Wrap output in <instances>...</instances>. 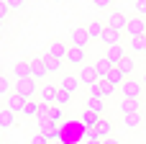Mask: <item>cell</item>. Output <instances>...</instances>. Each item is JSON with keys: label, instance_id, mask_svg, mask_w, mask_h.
<instances>
[{"label": "cell", "instance_id": "cell-1", "mask_svg": "<svg viewBox=\"0 0 146 144\" xmlns=\"http://www.w3.org/2000/svg\"><path fill=\"white\" fill-rule=\"evenodd\" d=\"M41 80H36V77H26V80H15L13 82V93H18V95H23V98H36L38 95V90H41V85H38Z\"/></svg>", "mask_w": 146, "mask_h": 144}, {"label": "cell", "instance_id": "cell-2", "mask_svg": "<svg viewBox=\"0 0 146 144\" xmlns=\"http://www.w3.org/2000/svg\"><path fill=\"white\" fill-rule=\"evenodd\" d=\"M121 93H123V98H133V100H141L146 93L144 82L141 80H133V77H126V82L121 85Z\"/></svg>", "mask_w": 146, "mask_h": 144}, {"label": "cell", "instance_id": "cell-3", "mask_svg": "<svg viewBox=\"0 0 146 144\" xmlns=\"http://www.w3.org/2000/svg\"><path fill=\"white\" fill-rule=\"evenodd\" d=\"M126 36L133 39V36H146V18L144 15H133L126 26Z\"/></svg>", "mask_w": 146, "mask_h": 144}, {"label": "cell", "instance_id": "cell-4", "mask_svg": "<svg viewBox=\"0 0 146 144\" xmlns=\"http://www.w3.org/2000/svg\"><path fill=\"white\" fill-rule=\"evenodd\" d=\"M69 39H72L74 46H87V44L92 41L90 33H87V26H72V28H69Z\"/></svg>", "mask_w": 146, "mask_h": 144}, {"label": "cell", "instance_id": "cell-5", "mask_svg": "<svg viewBox=\"0 0 146 144\" xmlns=\"http://www.w3.org/2000/svg\"><path fill=\"white\" fill-rule=\"evenodd\" d=\"M64 62L74 64V67H82V64H87L85 46H74V44H69V52H67V59H64Z\"/></svg>", "mask_w": 146, "mask_h": 144}, {"label": "cell", "instance_id": "cell-6", "mask_svg": "<svg viewBox=\"0 0 146 144\" xmlns=\"http://www.w3.org/2000/svg\"><path fill=\"white\" fill-rule=\"evenodd\" d=\"M128 21H131V18H128L126 13H121V10H110V13H108V18H105V23H108V26H113V28H118V31H123V33H126Z\"/></svg>", "mask_w": 146, "mask_h": 144}, {"label": "cell", "instance_id": "cell-7", "mask_svg": "<svg viewBox=\"0 0 146 144\" xmlns=\"http://www.w3.org/2000/svg\"><path fill=\"white\" fill-rule=\"evenodd\" d=\"M126 54H128V46H126L123 41H121V44H110V46H105V57H108L113 64H118Z\"/></svg>", "mask_w": 146, "mask_h": 144}, {"label": "cell", "instance_id": "cell-8", "mask_svg": "<svg viewBox=\"0 0 146 144\" xmlns=\"http://www.w3.org/2000/svg\"><path fill=\"white\" fill-rule=\"evenodd\" d=\"M77 75H80V80H82V85H87V88H90V85H95V82L100 80V75H98V70H95V64H82Z\"/></svg>", "mask_w": 146, "mask_h": 144}, {"label": "cell", "instance_id": "cell-9", "mask_svg": "<svg viewBox=\"0 0 146 144\" xmlns=\"http://www.w3.org/2000/svg\"><path fill=\"white\" fill-rule=\"evenodd\" d=\"M56 93H59V85L44 82L41 90H38V100H41V103H56Z\"/></svg>", "mask_w": 146, "mask_h": 144}, {"label": "cell", "instance_id": "cell-10", "mask_svg": "<svg viewBox=\"0 0 146 144\" xmlns=\"http://www.w3.org/2000/svg\"><path fill=\"white\" fill-rule=\"evenodd\" d=\"M26 100H28V98H23V95H18V93H10V95H5V108H10V111L18 116V113H23Z\"/></svg>", "mask_w": 146, "mask_h": 144}, {"label": "cell", "instance_id": "cell-11", "mask_svg": "<svg viewBox=\"0 0 146 144\" xmlns=\"http://www.w3.org/2000/svg\"><path fill=\"white\" fill-rule=\"evenodd\" d=\"M38 134H44L46 139L56 142V139H62V126L59 124H51V121H44V124H38Z\"/></svg>", "mask_w": 146, "mask_h": 144}, {"label": "cell", "instance_id": "cell-12", "mask_svg": "<svg viewBox=\"0 0 146 144\" xmlns=\"http://www.w3.org/2000/svg\"><path fill=\"white\" fill-rule=\"evenodd\" d=\"M100 41H103L105 46H110V44H121V41H123V31H118V28H113V26H105Z\"/></svg>", "mask_w": 146, "mask_h": 144}, {"label": "cell", "instance_id": "cell-13", "mask_svg": "<svg viewBox=\"0 0 146 144\" xmlns=\"http://www.w3.org/2000/svg\"><path fill=\"white\" fill-rule=\"evenodd\" d=\"M13 75H15V80H26V77H33V70H31V59H21V62H15V67H13Z\"/></svg>", "mask_w": 146, "mask_h": 144}, {"label": "cell", "instance_id": "cell-14", "mask_svg": "<svg viewBox=\"0 0 146 144\" xmlns=\"http://www.w3.org/2000/svg\"><path fill=\"white\" fill-rule=\"evenodd\" d=\"M31 70H33V77H36V80H44L46 75H51L44 57H33V59H31Z\"/></svg>", "mask_w": 146, "mask_h": 144}, {"label": "cell", "instance_id": "cell-15", "mask_svg": "<svg viewBox=\"0 0 146 144\" xmlns=\"http://www.w3.org/2000/svg\"><path fill=\"white\" fill-rule=\"evenodd\" d=\"M67 52H69V44L67 41H51L49 49H46V54H51L56 59H67Z\"/></svg>", "mask_w": 146, "mask_h": 144}, {"label": "cell", "instance_id": "cell-16", "mask_svg": "<svg viewBox=\"0 0 146 144\" xmlns=\"http://www.w3.org/2000/svg\"><path fill=\"white\" fill-rule=\"evenodd\" d=\"M59 85H62V88H64V90H69V93H72V95H74V93H77V90H80V85H82V80H80V75H64V77H62V82H59Z\"/></svg>", "mask_w": 146, "mask_h": 144}, {"label": "cell", "instance_id": "cell-17", "mask_svg": "<svg viewBox=\"0 0 146 144\" xmlns=\"http://www.w3.org/2000/svg\"><path fill=\"white\" fill-rule=\"evenodd\" d=\"M141 111V100H133V98H123L121 100V113L128 116V113H139Z\"/></svg>", "mask_w": 146, "mask_h": 144}, {"label": "cell", "instance_id": "cell-18", "mask_svg": "<svg viewBox=\"0 0 146 144\" xmlns=\"http://www.w3.org/2000/svg\"><path fill=\"white\" fill-rule=\"evenodd\" d=\"M95 131H98V137H100V139H108V137H113V121L103 116V119H100V124L95 126Z\"/></svg>", "mask_w": 146, "mask_h": 144}, {"label": "cell", "instance_id": "cell-19", "mask_svg": "<svg viewBox=\"0 0 146 144\" xmlns=\"http://www.w3.org/2000/svg\"><path fill=\"white\" fill-rule=\"evenodd\" d=\"M100 119H103L100 113H95V111H87V108H85V111H82V119H80V121H82L87 129H95V126L100 124Z\"/></svg>", "mask_w": 146, "mask_h": 144}, {"label": "cell", "instance_id": "cell-20", "mask_svg": "<svg viewBox=\"0 0 146 144\" xmlns=\"http://www.w3.org/2000/svg\"><path fill=\"white\" fill-rule=\"evenodd\" d=\"M10 126H15V113L3 106L0 108V129H10Z\"/></svg>", "mask_w": 146, "mask_h": 144}, {"label": "cell", "instance_id": "cell-21", "mask_svg": "<svg viewBox=\"0 0 146 144\" xmlns=\"http://www.w3.org/2000/svg\"><path fill=\"white\" fill-rule=\"evenodd\" d=\"M49 121H51V124H62V121H64V106L51 103V106H49Z\"/></svg>", "mask_w": 146, "mask_h": 144}, {"label": "cell", "instance_id": "cell-22", "mask_svg": "<svg viewBox=\"0 0 146 144\" xmlns=\"http://www.w3.org/2000/svg\"><path fill=\"white\" fill-rule=\"evenodd\" d=\"M105 26H108V23H103V21H90V23H87V33H90V39H100L103 31H105Z\"/></svg>", "mask_w": 146, "mask_h": 144}, {"label": "cell", "instance_id": "cell-23", "mask_svg": "<svg viewBox=\"0 0 146 144\" xmlns=\"http://www.w3.org/2000/svg\"><path fill=\"white\" fill-rule=\"evenodd\" d=\"M118 67L126 72V77H131V75H133V70H136V59H133V54H126V57L118 62Z\"/></svg>", "mask_w": 146, "mask_h": 144}, {"label": "cell", "instance_id": "cell-24", "mask_svg": "<svg viewBox=\"0 0 146 144\" xmlns=\"http://www.w3.org/2000/svg\"><path fill=\"white\" fill-rule=\"evenodd\" d=\"M103 100H105V98H92V95H90L87 103H85V108H87V111H95V113L103 116V113H105V103H103Z\"/></svg>", "mask_w": 146, "mask_h": 144}, {"label": "cell", "instance_id": "cell-25", "mask_svg": "<svg viewBox=\"0 0 146 144\" xmlns=\"http://www.w3.org/2000/svg\"><path fill=\"white\" fill-rule=\"evenodd\" d=\"M38 108H41V100H33V98H28V100H26V108H23V113H21V116H26V119H33V116H38Z\"/></svg>", "mask_w": 146, "mask_h": 144}, {"label": "cell", "instance_id": "cell-26", "mask_svg": "<svg viewBox=\"0 0 146 144\" xmlns=\"http://www.w3.org/2000/svg\"><path fill=\"white\" fill-rule=\"evenodd\" d=\"M113 67H115V64H113L108 57H103V59H98V62H95V70H98V75H100V77H108V72H110Z\"/></svg>", "mask_w": 146, "mask_h": 144}, {"label": "cell", "instance_id": "cell-27", "mask_svg": "<svg viewBox=\"0 0 146 144\" xmlns=\"http://www.w3.org/2000/svg\"><path fill=\"white\" fill-rule=\"evenodd\" d=\"M108 80H110L113 85H118V88H121V85L126 82V72H123V70H121V67L115 64V67H113V70L108 72Z\"/></svg>", "mask_w": 146, "mask_h": 144}, {"label": "cell", "instance_id": "cell-28", "mask_svg": "<svg viewBox=\"0 0 146 144\" xmlns=\"http://www.w3.org/2000/svg\"><path fill=\"white\" fill-rule=\"evenodd\" d=\"M98 85H100V95H103V98H110V95L115 93V88H118V85H113L108 77H100V80H98Z\"/></svg>", "mask_w": 146, "mask_h": 144}, {"label": "cell", "instance_id": "cell-29", "mask_svg": "<svg viewBox=\"0 0 146 144\" xmlns=\"http://www.w3.org/2000/svg\"><path fill=\"white\" fill-rule=\"evenodd\" d=\"M141 121H144L141 111H139V113H128V116H123V126H126V129H139Z\"/></svg>", "mask_w": 146, "mask_h": 144}, {"label": "cell", "instance_id": "cell-30", "mask_svg": "<svg viewBox=\"0 0 146 144\" xmlns=\"http://www.w3.org/2000/svg\"><path fill=\"white\" fill-rule=\"evenodd\" d=\"M128 52H131V54H141V52H144V36L128 39Z\"/></svg>", "mask_w": 146, "mask_h": 144}, {"label": "cell", "instance_id": "cell-31", "mask_svg": "<svg viewBox=\"0 0 146 144\" xmlns=\"http://www.w3.org/2000/svg\"><path fill=\"white\" fill-rule=\"evenodd\" d=\"M44 59H46L49 72H59V70H62V64H64V59H56V57H51V54H44Z\"/></svg>", "mask_w": 146, "mask_h": 144}, {"label": "cell", "instance_id": "cell-32", "mask_svg": "<svg viewBox=\"0 0 146 144\" xmlns=\"http://www.w3.org/2000/svg\"><path fill=\"white\" fill-rule=\"evenodd\" d=\"M56 103H59V106H69V103H72V93L64 90L62 85H59V93H56Z\"/></svg>", "mask_w": 146, "mask_h": 144}, {"label": "cell", "instance_id": "cell-33", "mask_svg": "<svg viewBox=\"0 0 146 144\" xmlns=\"http://www.w3.org/2000/svg\"><path fill=\"white\" fill-rule=\"evenodd\" d=\"M10 88H13L10 77L8 75H0V95H10Z\"/></svg>", "mask_w": 146, "mask_h": 144}, {"label": "cell", "instance_id": "cell-34", "mask_svg": "<svg viewBox=\"0 0 146 144\" xmlns=\"http://www.w3.org/2000/svg\"><path fill=\"white\" fill-rule=\"evenodd\" d=\"M49 106H51V103H41V108H38V116H36V119H38V124L49 121Z\"/></svg>", "mask_w": 146, "mask_h": 144}, {"label": "cell", "instance_id": "cell-35", "mask_svg": "<svg viewBox=\"0 0 146 144\" xmlns=\"http://www.w3.org/2000/svg\"><path fill=\"white\" fill-rule=\"evenodd\" d=\"M5 3H8V8H10V10H23L28 0H5Z\"/></svg>", "mask_w": 146, "mask_h": 144}, {"label": "cell", "instance_id": "cell-36", "mask_svg": "<svg viewBox=\"0 0 146 144\" xmlns=\"http://www.w3.org/2000/svg\"><path fill=\"white\" fill-rule=\"evenodd\" d=\"M8 15H10V8L5 0H0V21H8Z\"/></svg>", "mask_w": 146, "mask_h": 144}, {"label": "cell", "instance_id": "cell-37", "mask_svg": "<svg viewBox=\"0 0 146 144\" xmlns=\"http://www.w3.org/2000/svg\"><path fill=\"white\" fill-rule=\"evenodd\" d=\"M31 144H51V139H46L44 134H33L31 137Z\"/></svg>", "mask_w": 146, "mask_h": 144}, {"label": "cell", "instance_id": "cell-38", "mask_svg": "<svg viewBox=\"0 0 146 144\" xmlns=\"http://www.w3.org/2000/svg\"><path fill=\"white\" fill-rule=\"evenodd\" d=\"M95 3V8H100V10H110V5H113V0H92Z\"/></svg>", "mask_w": 146, "mask_h": 144}, {"label": "cell", "instance_id": "cell-39", "mask_svg": "<svg viewBox=\"0 0 146 144\" xmlns=\"http://www.w3.org/2000/svg\"><path fill=\"white\" fill-rule=\"evenodd\" d=\"M136 13L146 18V0H136Z\"/></svg>", "mask_w": 146, "mask_h": 144}, {"label": "cell", "instance_id": "cell-40", "mask_svg": "<svg viewBox=\"0 0 146 144\" xmlns=\"http://www.w3.org/2000/svg\"><path fill=\"white\" fill-rule=\"evenodd\" d=\"M103 144H123V142L115 139V137H108V139H103Z\"/></svg>", "mask_w": 146, "mask_h": 144}, {"label": "cell", "instance_id": "cell-41", "mask_svg": "<svg viewBox=\"0 0 146 144\" xmlns=\"http://www.w3.org/2000/svg\"><path fill=\"white\" fill-rule=\"evenodd\" d=\"M82 144H103V139H82Z\"/></svg>", "mask_w": 146, "mask_h": 144}, {"label": "cell", "instance_id": "cell-42", "mask_svg": "<svg viewBox=\"0 0 146 144\" xmlns=\"http://www.w3.org/2000/svg\"><path fill=\"white\" fill-rule=\"evenodd\" d=\"M141 82H144V88H146V72H144V77H141Z\"/></svg>", "mask_w": 146, "mask_h": 144}, {"label": "cell", "instance_id": "cell-43", "mask_svg": "<svg viewBox=\"0 0 146 144\" xmlns=\"http://www.w3.org/2000/svg\"><path fill=\"white\" fill-rule=\"evenodd\" d=\"M144 54H146V36H144Z\"/></svg>", "mask_w": 146, "mask_h": 144}, {"label": "cell", "instance_id": "cell-44", "mask_svg": "<svg viewBox=\"0 0 146 144\" xmlns=\"http://www.w3.org/2000/svg\"><path fill=\"white\" fill-rule=\"evenodd\" d=\"M3 26H5V21H0V31H3Z\"/></svg>", "mask_w": 146, "mask_h": 144}, {"label": "cell", "instance_id": "cell-45", "mask_svg": "<svg viewBox=\"0 0 146 144\" xmlns=\"http://www.w3.org/2000/svg\"><path fill=\"white\" fill-rule=\"evenodd\" d=\"M0 142H3V129H0Z\"/></svg>", "mask_w": 146, "mask_h": 144}, {"label": "cell", "instance_id": "cell-46", "mask_svg": "<svg viewBox=\"0 0 146 144\" xmlns=\"http://www.w3.org/2000/svg\"><path fill=\"white\" fill-rule=\"evenodd\" d=\"M54 3H62V0H54Z\"/></svg>", "mask_w": 146, "mask_h": 144}, {"label": "cell", "instance_id": "cell-47", "mask_svg": "<svg viewBox=\"0 0 146 144\" xmlns=\"http://www.w3.org/2000/svg\"><path fill=\"white\" fill-rule=\"evenodd\" d=\"M0 144H5V142H0Z\"/></svg>", "mask_w": 146, "mask_h": 144}]
</instances>
